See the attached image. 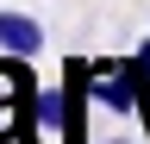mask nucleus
I'll return each mask as SVG.
<instances>
[{
  "mask_svg": "<svg viewBox=\"0 0 150 144\" xmlns=\"http://www.w3.org/2000/svg\"><path fill=\"white\" fill-rule=\"evenodd\" d=\"M112 144H125V138H112Z\"/></svg>",
  "mask_w": 150,
  "mask_h": 144,
  "instance_id": "4",
  "label": "nucleus"
},
{
  "mask_svg": "<svg viewBox=\"0 0 150 144\" xmlns=\"http://www.w3.org/2000/svg\"><path fill=\"white\" fill-rule=\"evenodd\" d=\"M63 113H69L63 88H44V94H38V106H31V119L44 125V132H56V138H63Z\"/></svg>",
  "mask_w": 150,
  "mask_h": 144,
  "instance_id": "2",
  "label": "nucleus"
},
{
  "mask_svg": "<svg viewBox=\"0 0 150 144\" xmlns=\"http://www.w3.org/2000/svg\"><path fill=\"white\" fill-rule=\"evenodd\" d=\"M38 50H44V25H38L31 13H0V57L31 63Z\"/></svg>",
  "mask_w": 150,
  "mask_h": 144,
  "instance_id": "1",
  "label": "nucleus"
},
{
  "mask_svg": "<svg viewBox=\"0 0 150 144\" xmlns=\"http://www.w3.org/2000/svg\"><path fill=\"white\" fill-rule=\"evenodd\" d=\"M138 69H144V75H150V44H138Z\"/></svg>",
  "mask_w": 150,
  "mask_h": 144,
  "instance_id": "3",
  "label": "nucleus"
}]
</instances>
